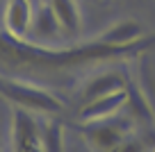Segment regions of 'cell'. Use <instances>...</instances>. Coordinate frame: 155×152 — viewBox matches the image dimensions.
Wrapping results in <instances>:
<instances>
[{"label":"cell","mask_w":155,"mask_h":152,"mask_svg":"<svg viewBox=\"0 0 155 152\" xmlns=\"http://www.w3.org/2000/svg\"><path fill=\"white\" fill-rule=\"evenodd\" d=\"M150 50H155V32H146L139 41L128 46H112L98 36L94 41L73 43L66 48L41 46L30 39L23 41L0 32V66L9 71H75L87 64L144 57Z\"/></svg>","instance_id":"1"},{"label":"cell","mask_w":155,"mask_h":152,"mask_svg":"<svg viewBox=\"0 0 155 152\" xmlns=\"http://www.w3.org/2000/svg\"><path fill=\"white\" fill-rule=\"evenodd\" d=\"M0 98L14 105V109H28L32 114L53 116L64 109L62 100L53 91L39 84H32V82L16 80V77L5 75V73H0Z\"/></svg>","instance_id":"2"},{"label":"cell","mask_w":155,"mask_h":152,"mask_svg":"<svg viewBox=\"0 0 155 152\" xmlns=\"http://www.w3.org/2000/svg\"><path fill=\"white\" fill-rule=\"evenodd\" d=\"M80 132L87 138V143L96 152H110L116 143H121L126 136H130L132 123L128 118H103L94 123H82Z\"/></svg>","instance_id":"3"},{"label":"cell","mask_w":155,"mask_h":152,"mask_svg":"<svg viewBox=\"0 0 155 152\" xmlns=\"http://www.w3.org/2000/svg\"><path fill=\"white\" fill-rule=\"evenodd\" d=\"M12 150L14 152H44L39 120L28 109H14V114H12Z\"/></svg>","instance_id":"4"},{"label":"cell","mask_w":155,"mask_h":152,"mask_svg":"<svg viewBox=\"0 0 155 152\" xmlns=\"http://www.w3.org/2000/svg\"><path fill=\"white\" fill-rule=\"evenodd\" d=\"M123 107H128V89H119V91L101 95V98L82 102L80 109H78V118H80V123H94V120L112 118Z\"/></svg>","instance_id":"5"},{"label":"cell","mask_w":155,"mask_h":152,"mask_svg":"<svg viewBox=\"0 0 155 152\" xmlns=\"http://www.w3.org/2000/svg\"><path fill=\"white\" fill-rule=\"evenodd\" d=\"M34 7L30 0H7L2 9V27L14 39H30Z\"/></svg>","instance_id":"6"},{"label":"cell","mask_w":155,"mask_h":152,"mask_svg":"<svg viewBox=\"0 0 155 152\" xmlns=\"http://www.w3.org/2000/svg\"><path fill=\"white\" fill-rule=\"evenodd\" d=\"M30 34L37 39V43L39 41H57V39L64 34L62 32V25H59V21L55 18L53 9H50V5L46 2V0L34 9Z\"/></svg>","instance_id":"7"},{"label":"cell","mask_w":155,"mask_h":152,"mask_svg":"<svg viewBox=\"0 0 155 152\" xmlns=\"http://www.w3.org/2000/svg\"><path fill=\"white\" fill-rule=\"evenodd\" d=\"M119 89H128V80L116 71H110V73H101V75L91 77V80L84 84L82 89V102L87 100H94V98H101L105 93H112V91H119Z\"/></svg>","instance_id":"8"},{"label":"cell","mask_w":155,"mask_h":152,"mask_svg":"<svg viewBox=\"0 0 155 152\" xmlns=\"http://www.w3.org/2000/svg\"><path fill=\"white\" fill-rule=\"evenodd\" d=\"M53 9L55 18L59 21L64 34H78L82 27V16H80V7L78 0H46Z\"/></svg>","instance_id":"9"},{"label":"cell","mask_w":155,"mask_h":152,"mask_svg":"<svg viewBox=\"0 0 155 152\" xmlns=\"http://www.w3.org/2000/svg\"><path fill=\"white\" fill-rule=\"evenodd\" d=\"M144 27H141L137 21H119V23L110 25L107 30H103L101 39L105 43L112 46H128V43H135L144 36Z\"/></svg>","instance_id":"10"},{"label":"cell","mask_w":155,"mask_h":152,"mask_svg":"<svg viewBox=\"0 0 155 152\" xmlns=\"http://www.w3.org/2000/svg\"><path fill=\"white\" fill-rule=\"evenodd\" d=\"M39 132H41L44 152H64V127L59 120L50 118L39 123Z\"/></svg>","instance_id":"11"},{"label":"cell","mask_w":155,"mask_h":152,"mask_svg":"<svg viewBox=\"0 0 155 152\" xmlns=\"http://www.w3.org/2000/svg\"><path fill=\"white\" fill-rule=\"evenodd\" d=\"M110 152H146V143L137 136H126L121 143H116Z\"/></svg>","instance_id":"12"},{"label":"cell","mask_w":155,"mask_h":152,"mask_svg":"<svg viewBox=\"0 0 155 152\" xmlns=\"http://www.w3.org/2000/svg\"><path fill=\"white\" fill-rule=\"evenodd\" d=\"M141 89H144L146 98L153 107V114H155V73H148L146 66H141Z\"/></svg>","instance_id":"13"},{"label":"cell","mask_w":155,"mask_h":152,"mask_svg":"<svg viewBox=\"0 0 155 152\" xmlns=\"http://www.w3.org/2000/svg\"><path fill=\"white\" fill-rule=\"evenodd\" d=\"M0 152H2V129H0Z\"/></svg>","instance_id":"14"}]
</instances>
